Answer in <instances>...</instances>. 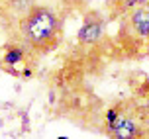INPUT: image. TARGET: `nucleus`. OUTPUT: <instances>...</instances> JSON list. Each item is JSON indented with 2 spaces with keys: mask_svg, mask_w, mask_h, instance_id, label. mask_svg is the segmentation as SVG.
Wrapping results in <instances>:
<instances>
[{
  "mask_svg": "<svg viewBox=\"0 0 149 139\" xmlns=\"http://www.w3.org/2000/svg\"><path fill=\"white\" fill-rule=\"evenodd\" d=\"M63 37L61 18L47 6H31L16 22V35L10 41L20 43L31 57H41L57 49Z\"/></svg>",
  "mask_w": 149,
  "mask_h": 139,
  "instance_id": "nucleus-1",
  "label": "nucleus"
},
{
  "mask_svg": "<svg viewBox=\"0 0 149 139\" xmlns=\"http://www.w3.org/2000/svg\"><path fill=\"white\" fill-rule=\"evenodd\" d=\"M116 43L126 59L139 61L149 57V2L127 10L118 18Z\"/></svg>",
  "mask_w": 149,
  "mask_h": 139,
  "instance_id": "nucleus-2",
  "label": "nucleus"
},
{
  "mask_svg": "<svg viewBox=\"0 0 149 139\" xmlns=\"http://www.w3.org/2000/svg\"><path fill=\"white\" fill-rule=\"evenodd\" d=\"M149 129V104L135 98L120 100L116 122L106 129L110 139H145Z\"/></svg>",
  "mask_w": 149,
  "mask_h": 139,
  "instance_id": "nucleus-3",
  "label": "nucleus"
},
{
  "mask_svg": "<svg viewBox=\"0 0 149 139\" xmlns=\"http://www.w3.org/2000/svg\"><path fill=\"white\" fill-rule=\"evenodd\" d=\"M0 69L10 73L12 76L30 79L31 71V55L16 41H8L0 47Z\"/></svg>",
  "mask_w": 149,
  "mask_h": 139,
  "instance_id": "nucleus-4",
  "label": "nucleus"
},
{
  "mask_svg": "<svg viewBox=\"0 0 149 139\" xmlns=\"http://www.w3.org/2000/svg\"><path fill=\"white\" fill-rule=\"evenodd\" d=\"M104 20L102 16L90 10L84 14L82 18V26L79 28V33H77V41L81 45H86V47H96L100 45V41L104 39Z\"/></svg>",
  "mask_w": 149,
  "mask_h": 139,
  "instance_id": "nucleus-5",
  "label": "nucleus"
},
{
  "mask_svg": "<svg viewBox=\"0 0 149 139\" xmlns=\"http://www.w3.org/2000/svg\"><path fill=\"white\" fill-rule=\"evenodd\" d=\"M145 2H149V0H108V8H110L112 20H118L124 12H127V10H132L135 6H141Z\"/></svg>",
  "mask_w": 149,
  "mask_h": 139,
  "instance_id": "nucleus-6",
  "label": "nucleus"
},
{
  "mask_svg": "<svg viewBox=\"0 0 149 139\" xmlns=\"http://www.w3.org/2000/svg\"><path fill=\"white\" fill-rule=\"evenodd\" d=\"M118 112H120V100L116 104H112L110 108L106 110V114H104V125H106V129L110 127L114 122H116V117H118Z\"/></svg>",
  "mask_w": 149,
  "mask_h": 139,
  "instance_id": "nucleus-7",
  "label": "nucleus"
},
{
  "mask_svg": "<svg viewBox=\"0 0 149 139\" xmlns=\"http://www.w3.org/2000/svg\"><path fill=\"white\" fill-rule=\"evenodd\" d=\"M57 139H69V137H65V135H61V137H57Z\"/></svg>",
  "mask_w": 149,
  "mask_h": 139,
  "instance_id": "nucleus-8",
  "label": "nucleus"
},
{
  "mask_svg": "<svg viewBox=\"0 0 149 139\" xmlns=\"http://www.w3.org/2000/svg\"><path fill=\"white\" fill-rule=\"evenodd\" d=\"M145 139H149V129H147V133H145Z\"/></svg>",
  "mask_w": 149,
  "mask_h": 139,
  "instance_id": "nucleus-9",
  "label": "nucleus"
}]
</instances>
